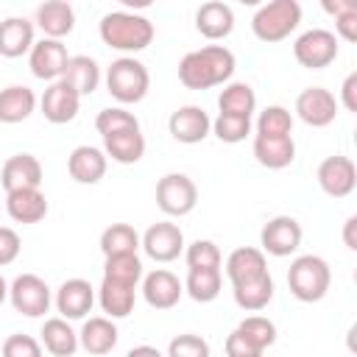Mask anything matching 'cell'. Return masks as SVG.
Here are the masks:
<instances>
[{
    "mask_svg": "<svg viewBox=\"0 0 357 357\" xmlns=\"http://www.w3.org/2000/svg\"><path fill=\"white\" fill-rule=\"evenodd\" d=\"M234 53L223 45H206L201 50H190L178 61V81L187 89H209L226 84L234 75Z\"/></svg>",
    "mask_w": 357,
    "mask_h": 357,
    "instance_id": "1",
    "label": "cell"
},
{
    "mask_svg": "<svg viewBox=\"0 0 357 357\" xmlns=\"http://www.w3.org/2000/svg\"><path fill=\"white\" fill-rule=\"evenodd\" d=\"M98 33L103 45L123 50V53H139L153 42V22L134 11H109L100 17Z\"/></svg>",
    "mask_w": 357,
    "mask_h": 357,
    "instance_id": "2",
    "label": "cell"
},
{
    "mask_svg": "<svg viewBox=\"0 0 357 357\" xmlns=\"http://www.w3.org/2000/svg\"><path fill=\"white\" fill-rule=\"evenodd\" d=\"M329 284H332V271H329V262L324 257L301 254L290 262L287 287L298 301H304V304L321 301L329 293Z\"/></svg>",
    "mask_w": 357,
    "mask_h": 357,
    "instance_id": "3",
    "label": "cell"
},
{
    "mask_svg": "<svg viewBox=\"0 0 357 357\" xmlns=\"http://www.w3.org/2000/svg\"><path fill=\"white\" fill-rule=\"evenodd\" d=\"M106 89L120 103H139L151 89V73L139 59L120 56L106 70Z\"/></svg>",
    "mask_w": 357,
    "mask_h": 357,
    "instance_id": "4",
    "label": "cell"
},
{
    "mask_svg": "<svg viewBox=\"0 0 357 357\" xmlns=\"http://www.w3.org/2000/svg\"><path fill=\"white\" fill-rule=\"evenodd\" d=\"M301 22V6L296 0H273L254 11L251 31L259 42H282L287 39Z\"/></svg>",
    "mask_w": 357,
    "mask_h": 357,
    "instance_id": "5",
    "label": "cell"
},
{
    "mask_svg": "<svg viewBox=\"0 0 357 357\" xmlns=\"http://www.w3.org/2000/svg\"><path fill=\"white\" fill-rule=\"evenodd\" d=\"M198 204V187L187 173H167L156 184V206L170 218H184Z\"/></svg>",
    "mask_w": 357,
    "mask_h": 357,
    "instance_id": "6",
    "label": "cell"
},
{
    "mask_svg": "<svg viewBox=\"0 0 357 357\" xmlns=\"http://www.w3.org/2000/svg\"><path fill=\"white\" fill-rule=\"evenodd\" d=\"M8 301L11 307L25 318H42L50 310V287L36 273H20L8 284Z\"/></svg>",
    "mask_w": 357,
    "mask_h": 357,
    "instance_id": "7",
    "label": "cell"
},
{
    "mask_svg": "<svg viewBox=\"0 0 357 357\" xmlns=\"http://www.w3.org/2000/svg\"><path fill=\"white\" fill-rule=\"evenodd\" d=\"M293 56L307 70H324L337 59V36L326 28H310L293 42Z\"/></svg>",
    "mask_w": 357,
    "mask_h": 357,
    "instance_id": "8",
    "label": "cell"
},
{
    "mask_svg": "<svg viewBox=\"0 0 357 357\" xmlns=\"http://www.w3.org/2000/svg\"><path fill=\"white\" fill-rule=\"evenodd\" d=\"M301 223L293 215H276L271 218L259 231V251L271 257H290L301 245Z\"/></svg>",
    "mask_w": 357,
    "mask_h": 357,
    "instance_id": "9",
    "label": "cell"
},
{
    "mask_svg": "<svg viewBox=\"0 0 357 357\" xmlns=\"http://www.w3.org/2000/svg\"><path fill=\"white\" fill-rule=\"evenodd\" d=\"M139 245L153 262H173L184 254V231L170 220H159L145 229Z\"/></svg>",
    "mask_w": 357,
    "mask_h": 357,
    "instance_id": "10",
    "label": "cell"
},
{
    "mask_svg": "<svg viewBox=\"0 0 357 357\" xmlns=\"http://www.w3.org/2000/svg\"><path fill=\"white\" fill-rule=\"evenodd\" d=\"M70 61V53H67V45L61 39H47L42 36L39 42H33L31 53H28V67L36 78L42 81H59L64 75V67Z\"/></svg>",
    "mask_w": 357,
    "mask_h": 357,
    "instance_id": "11",
    "label": "cell"
},
{
    "mask_svg": "<svg viewBox=\"0 0 357 357\" xmlns=\"http://www.w3.org/2000/svg\"><path fill=\"white\" fill-rule=\"evenodd\" d=\"M337 98L324 89V86H307L298 92L296 98V114L301 123L312 126V128H324L329 123H335L337 117Z\"/></svg>",
    "mask_w": 357,
    "mask_h": 357,
    "instance_id": "12",
    "label": "cell"
},
{
    "mask_svg": "<svg viewBox=\"0 0 357 357\" xmlns=\"http://www.w3.org/2000/svg\"><path fill=\"white\" fill-rule=\"evenodd\" d=\"M315 178H318V187L329 198H346V195H351V190L357 184V167L349 156L335 153V156H326L318 165Z\"/></svg>",
    "mask_w": 357,
    "mask_h": 357,
    "instance_id": "13",
    "label": "cell"
},
{
    "mask_svg": "<svg viewBox=\"0 0 357 357\" xmlns=\"http://www.w3.org/2000/svg\"><path fill=\"white\" fill-rule=\"evenodd\" d=\"M167 131L176 142H184V145H195V142H204L212 131V120L209 114L201 109V106H178L170 120H167Z\"/></svg>",
    "mask_w": 357,
    "mask_h": 357,
    "instance_id": "14",
    "label": "cell"
},
{
    "mask_svg": "<svg viewBox=\"0 0 357 357\" xmlns=\"http://www.w3.org/2000/svg\"><path fill=\"white\" fill-rule=\"evenodd\" d=\"M78 106H81V95H78L70 84H64L61 78L53 81V84L45 89V95L39 98L42 114H45V120L53 123V126H61V123L75 120Z\"/></svg>",
    "mask_w": 357,
    "mask_h": 357,
    "instance_id": "15",
    "label": "cell"
},
{
    "mask_svg": "<svg viewBox=\"0 0 357 357\" xmlns=\"http://www.w3.org/2000/svg\"><path fill=\"white\" fill-rule=\"evenodd\" d=\"M0 184L6 192L17 190H39L42 184V165L33 153H14L6 159L0 170Z\"/></svg>",
    "mask_w": 357,
    "mask_h": 357,
    "instance_id": "16",
    "label": "cell"
},
{
    "mask_svg": "<svg viewBox=\"0 0 357 357\" xmlns=\"http://www.w3.org/2000/svg\"><path fill=\"white\" fill-rule=\"evenodd\" d=\"M142 296L153 310H170L184 296V282L167 268H156L142 276Z\"/></svg>",
    "mask_w": 357,
    "mask_h": 357,
    "instance_id": "17",
    "label": "cell"
},
{
    "mask_svg": "<svg viewBox=\"0 0 357 357\" xmlns=\"http://www.w3.org/2000/svg\"><path fill=\"white\" fill-rule=\"evenodd\" d=\"M95 304V287L86 279H67L56 290V310L61 312L59 318L64 321H78L84 318Z\"/></svg>",
    "mask_w": 357,
    "mask_h": 357,
    "instance_id": "18",
    "label": "cell"
},
{
    "mask_svg": "<svg viewBox=\"0 0 357 357\" xmlns=\"http://www.w3.org/2000/svg\"><path fill=\"white\" fill-rule=\"evenodd\" d=\"M106 167H109V159L103 148H95V145H78L67 156V173L78 184H98L106 176Z\"/></svg>",
    "mask_w": 357,
    "mask_h": 357,
    "instance_id": "19",
    "label": "cell"
},
{
    "mask_svg": "<svg viewBox=\"0 0 357 357\" xmlns=\"http://www.w3.org/2000/svg\"><path fill=\"white\" fill-rule=\"evenodd\" d=\"M117 326L112 318L106 315H95V318H86L81 332H78V346L86 351V354H95V357H103L109 354L114 346H117Z\"/></svg>",
    "mask_w": 357,
    "mask_h": 357,
    "instance_id": "20",
    "label": "cell"
},
{
    "mask_svg": "<svg viewBox=\"0 0 357 357\" xmlns=\"http://www.w3.org/2000/svg\"><path fill=\"white\" fill-rule=\"evenodd\" d=\"M265 273H268V259L254 245H240L226 257V276H229L231 284L254 282V279H259Z\"/></svg>",
    "mask_w": 357,
    "mask_h": 357,
    "instance_id": "21",
    "label": "cell"
},
{
    "mask_svg": "<svg viewBox=\"0 0 357 357\" xmlns=\"http://www.w3.org/2000/svg\"><path fill=\"white\" fill-rule=\"evenodd\" d=\"M195 28L201 36L206 39H226L231 31H234V11L231 6L220 3V0H212V3H204L198 11H195Z\"/></svg>",
    "mask_w": 357,
    "mask_h": 357,
    "instance_id": "22",
    "label": "cell"
},
{
    "mask_svg": "<svg viewBox=\"0 0 357 357\" xmlns=\"http://www.w3.org/2000/svg\"><path fill=\"white\" fill-rule=\"evenodd\" d=\"M251 151H254V159L268 170H282V167L293 165V159H296L293 137H259V134H254Z\"/></svg>",
    "mask_w": 357,
    "mask_h": 357,
    "instance_id": "23",
    "label": "cell"
},
{
    "mask_svg": "<svg viewBox=\"0 0 357 357\" xmlns=\"http://www.w3.org/2000/svg\"><path fill=\"white\" fill-rule=\"evenodd\" d=\"M33 47V22L25 17H6L0 22V56L20 59Z\"/></svg>",
    "mask_w": 357,
    "mask_h": 357,
    "instance_id": "24",
    "label": "cell"
},
{
    "mask_svg": "<svg viewBox=\"0 0 357 357\" xmlns=\"http://www.w3.org/2000/svg\"><path fill=\"white\" fill-rule=\"evenodd\" d=\"M6 212L14 223H39L47 215V198L42 190L6 192Z\"/></svg>",
    "mask_w": 357,
    "mask_h": 357,
    "instance_id": "25",
    "label": "cell"
},
{
    "mask_svg": "<svg viewBox=\"0 0 357 357\" xmlns=\"http://www.w3.org/2000/svg\"><path fill=\"white\" fill-rule=\"evenodd\" d=\"M36 25L47 39H61L75 28V11L64 0H47L36 8Z\"/></svg>",
    "mask_w": 357,
    "mask_h": 357,
    "instance_id": "26",
    "label": "cell"
},
{
    "mask_svg": "<svg viewBox=\"0 0 357 357\" xmlns=\"http://www.w3.org/2000/svg\"><path fill=\"white\" fill-rule=\"evenodd\" d=\"M103 153H106V159H112L117 165H134L145 156V137L139 128L109 134V137H103Z\"/></svg>",
    "mask_w": 357,
    "mask_h": 357,
    "instance_id": "27",
    "label": "cell"
},
{
    "mask_svg": "<svg viewBox=\"0 0 357 357\" xmlns=\"http://www.w3.org/2000/svg\"><path fill=\"white\" fill-rule=\"evenodd\" d=\"M33 109H36L33 89H28L22 84H11V86L0 89V123H6V126L22 123L33 114Z\"/></svg>",
    "mask_w": 357,
    "mask_h": 357,
    "instance_id": "28",
    "label": "cell"
},
{
    "mask_svg": "<svg viewBox=\"0 0 357 357\" xmlns=\"http://www.w3.org/2000/svg\"><path fill=\"white\" fill-rule=\"evenodd\" d=\"M134 301H137V287H131V284L103 279L100 287H98V304L106 312V318H112V321L131 315Z\"/></svg>",
    "mask_w": 357,
    "mask_h": 357,
    "instance_id": "29",
    "label": "cell"
},
{
    "mask_svg": "<svg viewBox=\"0 0 357 357\" xmlns=\"http://www.w3.org/2000/svg\"><path fill=\"white\" fill-rule=\"evenodd\" d=\"M42 346L45 351H50L53 357H73L78 351V332L70 326V321L64 318H47L42 324Z\"/></svg>",
    "mask_w": 357,
    "mask_h": 357,
    "instance_id": "30",
    "label": "cell"
},
{
    "mask_svg": "<svg viewBox=\"0 0 357 357\" xmlns=\"http://www.w3.org/2000/svg\"><path fill=\"white\" fill-rule=\"evenodd\" d=\"M61 81L70 84L81 98L92 95L98 89V84H100V67H98V61L92 56H70Z\"/></svg>",
    "mask_w": 357,
    "mask_h": 357,
    "instance_id": "31",
    "label": "cell"
},
{
    "mask_svg": "<svg viewBox=\"0 0 357 357\" xmlns=\"http://www.w3.org/2000/svg\"><path fill=\"white\" fill-rule=\"evenodd\" d=\"M231 296L234 304L245 312H259L273 301V279L271 273L254 279V282H243V284H231Z\"/></svg>",
    "mask_w": 357,
    "mask_h": 357,
    "instance_id": "32",
    "label": "cell"
},
{
    "mask_svg": "<svg viewBox=\"0 0 357 357\" xmlns=\"http://www.w3.org/2000/svg\"><path fill=\"white\" fill-rule=\"evenodd\" d=\"M218 109L220 114H234V117H251L257 109V95L248 84L243 81H231L220 89L218 95Z\"/></svg>",
    "mask_w": 357,
    "mask_h": 357,
    "instance_id": "33",
    "label": "cell"
},
{
    "mask_svg": "<svg viewBox=\"0 0 357 357\" xmlns=\"http://www.w3.org/2000/svg\"><path fill=\"white\" fill-rule=\"evenodd\" d=\"M220 284H223L220 268H198V271H187L184 293H187L192 301L209 304V301H215V298L220 296Z\"/></svg>",
    "mask_w": 357,
    "mask_h": 357,
    "instance_id": "34",
    "label": "cell"
},
{
    "mask_svg": "<svg viewBox=\"0 0 357 357\" xmlns=\"http://www.w3.org/2000/svg\"><path fill=\"white\" fill-rule=\"evenodd\" d=\"M139 248V234L128 223H112L100 231V251L103 257H117V254H137Z\"/></svg>",
    "mask_w": 357,
    "mask_h": 357,
    "instance_id": "35",
    "label": "cell"
},
{
    "mask_svg": "<svg viewBox=\"0 0 357 357\" xmlns=\"http://www.w3.org/2000/svg\"><path fill=\"white\" fill-rule=\"evenodd\" d=\"M103 279L112 282H123L137 287L142 279V259L137 254H117V257H106L103 262Z\"/></svg>",
    "mask_w": 357,
    "mask_h": 357,
    "instance_id": "36",
    "label": "cell"
},
{
    "mask_svg": "<svg viewBox=\"0 0 357 357\" xmlns=\"http://www.w3.org/2000/svg\"><path fill=\"white\" fill-rule=\"evenodd\" d=\"M259 137H293V114L284 106H265L257 117Z\"/></svg>",
    "mask_w": 357,
    "mask_h": 357,
    "instance_id": "37",
    "label": "cell"
},
{
    "mask_svg": "<svg viewBox=\"0 0 357 357\" xmlns=\"http://www.w3.org/2000/svg\"><path fill=\"white\" fill-rule=\"evenodd\" d=\"M237 332H240L248 343H254L257 349H262V351L276 343V326H273V321L265 318V315H248V318H243V321L237 324Z\"/></svg>",
    "mask_w": 357,
    "mask_h": 357,
    "instance_id": "38",
    "label": "cell"
},
{
    "mask_svg": "<svg viewBox=\"0 0 357 357\" xmlns=\"http://www.w3.org/2000/svg\"><path fill=\"white\" fill-rule=\"evenodd\" d=\"M95 128L100 137H109V134H117V131H131V128H139V120L123 109V106H109V109H100L98 117H95Z\"/></svg>",
    "mask_w": 357,
    "mask_h": 357,
    "instance_id": "39",
    "label": "cell"
},
{
    "mask_svg": "<svg viewBox=\"0 0 357 357\" xmlns=\"http://www.w3.org/2000/svg\"><path fill=\"white\" fill-rule=\"evenodd\" d=\"M212 134L220 142H243L251 134V117H234V114H218L212 120Z\"/></svg>",
    "mask_w": 357,
    "mask_h": 357,
    "instance_id": "40",
    "label": "cell"
},
{
    "mask_svg": "<svg viewBox=\"0 0 357 357\" xmlns=\"http://www.w3.org/2000/svg\"><path fill=\"white\" fill-rule=\"evenodd\" d=\"M184 259H187V271H198V268H220L223 254H220V248H218L212 240H195V243L187 245Z\"/></svg>",
    "mask_w": 357,
    "mask_h": 357,
    "instance_id": "41",
    "label": "cell"
},
{
    "mask_svg": "<svg viewBox=\"0 0 357 357\" xmlns=\"http://www.w3.org/2000/svg\"><path fill=\"white\" fill-rule=\"evenodd\" d=\"M165 357H209V343L201 335L184 332V335H176L167 343V354Z\"/></svg>",
    "mask_w": 357,
    "mask_h": 357,
    "instance_id": "42",
    "label": "cell"
},
{
    "mask_svg": "<svg viewBox=\"0 0 357 357\" xmlns=\"http://www.w3.org/2000/svg\"><path fill=\"white\" fill-rule=\"evenodd\" d=\"M0 354L3 357H42V343L36 337H31V335L17 332V335H8L3 340Z\"/></svg>",
    "mask_w": 357,
    "mask_h": 357,
    "instance_id": "43",
    "label": "cell"
},
{
    "mask_svg": "<svg viewBox=\"0 0 357 357\" xmlns=\"http://www.w3.org/2000/svg\"><path fill=\"white\" fill-rule=\"evenodd\" d=\"M20 234L11 229V226H0V268L3 265H11L17 257H20Z\"/></svg>",
    "mask_w": 357,
    "mask_h": 357,
    "instance_id": "44",
    "label": "cell"
},
{
    "mask_svg": "<svg viewBox=\"0 0 357 357\" xmlns=\"http://www.w3.org/2000/svg\"><path fill=\"white\" fill-rule=\"evenodd\" d=\"M223 349H226V357H262L265 354L262 349H257L254 343H248L237 329L226 337V346Z\"/></svg>",
    "mask_w": 357,
    "mask_h": 357,
    "instance_id": "45",
    "label": "cell"
},
{
    "mask_svg": "<svg viewBox=\"0 0 357 357\" xmlns=\"http://www.w3.org/2000/svg\"><path fill=\"white\" fill-rule=\"evenodd\" d=\"M335 28H337V36L346 39V42H357V6L337 14L335 17Z\"/></svg>",
    "mask_w": 357,
    "mask_h": 357,
    "instance_id": "46",
    "label": "cell"
},
{
    "mask_svg": "<svg viewBox=\"0 0 357 357\" xmlns=\"http://www.w3.org/2000/svg\"><path fill=\"white\" fill-rule=\"evenodd\" d=\"M346 106V112H357V73H349L343 86H340V100Z\"/></svg>",
    "mask_w": 357,
    "mask_h": 357,
    "instance_id": "47",
    "label": "cell"
},
{
    "mask_svg": "<svg viewBox=\"0 0 357 357\" xmlns=\"http://www.w3.org/2000/svg\"><path fill=\"white\" fill-rule=\"evenodd\" d=\"M354 229H357V215L346 218V223H343V243H346V248H349V251H357V237H354Z\"/></svg>",
    "mask_w": 357,
    "mask_h": 357,
    "instance_id": "48",
    "label": "cell"
},
{
    "mask_svg": "<svg viewBox=\"0 0 357 357\" xmlns=\"http://www.w3.org/2000/svg\"><path fill=\"white\" fill-rule=\"evenodd\" d=\"M126 357H165L156 346H148V343H142V346H134V349H128L126 351Z\"/></svg>",
    "mask_w": 357,
    "mask_h": 357,
    "instance_id": "49",
    "label": "cell"
},
{
    "mask_svg": "<svg viewBox=\"0 0 357 357\" xmlns=\"http://www.w3.org/2000/svg\"><path fill=\"white\" fill-rule=\"evenodd\" d=\"M354 6H357L354 0H335V3H329V0H326V3H324V8H326L329 14H335V17H337V14H343V11H349V8H354Z\"/></svg>",
    "mask_w": 357,
    "mask_h": 357,
    "instance_id": "50",
    "label": "cell"
},
{
    "mask_svg": "<svg viewBox=\"0 0 357 357\" xmlns=\"http://www.w3.org/2000/svg\"><path fill=\"white\" fill-rule=\"evenodd\" d=\"M6 298H8V282H6L3 276H0V304H3Z\"/></svg>",
    "mask_w": 357,
    "mask_h": 357,
    "instance_id": "51",
    "label": "cell"
}]
</instances>
